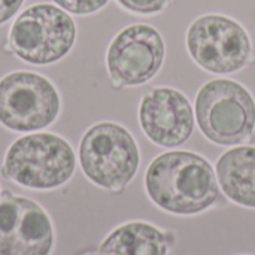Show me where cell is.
I'll return each mask as SVG.
<instances>
[{
  "label": "cell",
  "instance_id": "cell-1",
  "mask_svg": "<svg viewBox=\"0 0 255 255\" xmlns=\"http://www.w3.org/2000/svg\"><path fill=\"white\" fill-rule=\"evenodd\" d=\"M148 197L173 215H197L220 197L218 179L206 158L190 151H170L152 160L145 175Z\"/></svg>",
  "mask_w": 255,
  "mask_h": 255
},
{
  "label": "cell",
  "instance_id": "cell-2",
  "mask_svg": "<svg viewBox=\"0 0 255 255\" xmlns=\"http://www.w3.org/2000/svg\"><path fill=\"white\" fill-rule=\"evenodd\" d=\"M76 170L72 145L51 131L25 133L6 149L0 175L27 190L52 191L66 185Z\"/></svg>",
  "mask_w": 255,
  "mask_h": 255
},
{
  "label": "cell",
  "instance_id": "cell-3",
  "mask_svg": "<svg viewBox=\"0 0 255 255\" xmlns=\"http://www.w3.org/2000/svg\"><path fill=\"white\" fill-rule=\"evenodd\" d=\"M76 34V24L69 12L54 3H34L13 19L6 48L27 64L49 66L70 54Z\"/></svg>",
  "mask_w": 255,
  "mask_h": 255
},
{
  "label": "cell",
  "instance_id": "cell-4",
  "mask_svg": "<svg viewBox=\"0 0 255 255\" xmlns=\"http://www.w3.org/2000/svg\"><path fill=\"white\" fill-rule=\"evenodd\" d=\"M78 160L85 178L108 191H123L136 176L140 154L133 134L121 124L100 121L85 130Z\"/></svg>",
  "mask_w": 255,
  "mask_h": 255
},
{
  "label": "cell",
  "instance_id": "cell-5",
  "mask_svg": "<svg viewBox=\"0 0 255 255\" xmlns=\"http://www.w3.org/2000/svg\"><path fill=\"white\" fill-rule=\"evenodd\" d=\"M196 120L211 142L223 146L244 143L254 133V97L236 81L212 79L196 96Z\"/></svg>",
  "mask_w": 255,
  "mask_h": 255
},
{
  "label": "cell",
  "instance_id": "cell-6",
  "mask_svg": "<svg viewBox=\"0 0 255 255\" xmlns=\"http://www.w3.org/2000/svg\"><path fill=\"white\" fill-rule=\"evenodd\" d=\"M61 112V96L46 76L15 70L0 78V126L15 133L43 131Z\"/></svg>",
  "mask_w": 255,
  "mask_h": 255
},
{
  "label": "cell",
  "instance_id": "cell-7",
  "mask_svg": "<svg viewBox=\"0 0 255 255\" xmlns=\"http://www.w3.org/2000/svg\"><path fill=\"white\" fill-rule=\"evenodd\" d=\"M187 49L205 70L229 75L242 70L253 58L247 30L233 18L208 13L196 18L187 30Z\"/></svg>",
  "mask_w": 255,
  "mask_h": 255
},
{
  "label": "cell",
  "instance_id": "cell-8",
  "mask_svg": "<svg viewBox=\"0 0 255 255\" xmlns=\"http://www.w3.org/2000/svg\"><path fill=\"white\" fill-rule=\"evenodd\" d=\"M166 55L163 36L148 24L124 27L106 51V69L115 87H136L151 81Z\"/></svg>",
  "mask_w": 255,
  "mask_h": 255
},
{
  "label": "cell",
  "instance_id": "cell-9",
  "mask_svg": "<svg viewBox=\"0 0 255 255\" xmlns=\"http://www.w3.org/2000/svg\"><path fill=\"white\" fill-rule=\"evenodd\" d=\"M54 226L34 200L9 190L0 194V255H51Z\"/></svg>",
  "mask_w": 255,
  "mask_h": 255
},
{
  "label": "cell",
  "instance_id": "cell-10",
  "mask_svg": "<svg viewBox=\"0 0 255 255\" xmlns=\"http://www.w3.org/2000/svg\"><path fill=\"white\" fill-rule=\"evenodd\" d=\"M139 124L152 143L173 148L191 137L194 111L181 91L169 87H154L142 96Z\"/></svg>",
  "mask_w": 255,
  "mask_h": 255
},
{
  "label": "cell",
  "instance_id": "cell-11",
  "mask_svg": "<svg viewBox=\"0 0 255 255\" xmlns=\"http://www.w3.org/2000/svg\"><path fill=\"white\" fill-rule=\"evenodd\" d=\"M215 172L229 200L255 209V146L229 149L218 158Z\"/></svg>",
  "mask_w": 255,
  "mask_h": 255
},
{
  "label": "cell",
  "instance_id": "cell-12",
  "mask_svg": "<svg viewBox=\"0 0 255 255\" xmlns=\"http://www.w3.org/2000/svg\"><path fill=\"white\" fill-rule=\"evenodd\" d=\"M167 236L143 221L126 223L112 230L100 244L97 255H167Z\"/></svg>",
  "mask_w": 255,
  "mask_h": 255
},
{
  "label": "cell",
  "instance_id": "cell-13",
  "mask_svg": "<svg viewBox=\"0 0 255 255\" xmlns=\"http://www.w3.org/2000/svg\"><path fill=\"white\" fill-rule=\"evenodd\" d=\"M54 4L61 7L63 10L69 12L70 15H91L103 9L109 0H51Z\"/></svg>",
  "mask_w": 255,
  "mask_h": 255
},
{
  "label": "cell",
  "instance_id": "cell-14",
  "mask_svg": "<svg viewBox=\"0 0 255 255\" xmlns=\"http://www.w3.org/2000/svg\"><path fill=\"white\" fill-rule=\"evenodd\" d=\"M172 0H117V3L128 12L139 15H154L163 12Z\"/></svg>",
  "mask_w": 255,
  "mask_h": 255
},
{
  "label": "cell",
  "instance_id": "cell-15",
  "mask_svg": "<svg viewBox=\"0 0 255 255\" xmlns=\"http://www.w3.org/2000/svg\"><path fill=\"white\" fill-rule=\"evenodd\" d=\"M25 0H0V25L10 21L22 7Z\"/></svg>",
  "mask_w": 255,
  "mask_h": 255
},
{
  "label": "cell",
  "instance_id": "cell-16",
  "mask_svg": "<svg viewBox=\"0 0 255 255\" xmlns=\"http://www.w3.org/2000/svg\"><path fill=\"white\" fill-rule=\"evenodd\" d=\"M0 194H1V191H0Z\"/></svg>",
  "mask_w": 255,
  "mask_h": 255
}]
</instances>
